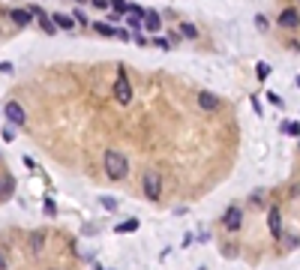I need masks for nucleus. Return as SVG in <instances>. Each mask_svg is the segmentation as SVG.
<instances>
[{
  "label": "nucleus",
  "mask_w": 300,
  "mask_h": 270,
  "mask_svg": "<svg viewBox=\"0 0 300 270\" xmlns=\"http://www.w3.org/2000/svg\"><path fill=\"white\" fill-rule=\"evenodd\" d=\"M102 168H105V174H108L111 180H123L126 171H129V159L123 153H117V150H108L102 156Z\"/></svg>",
  "instance_id": "nucleus-1"
},
{
  "label": "nucleus",
  "mask_w": 300,
  "mask_h": 270,
  "mask_svg": "<svg viewBox=\"0 0 300 270\" xmlns=\"http://www.w3.org/2000/svg\"><path fill=\"white\" fill-rule=\"evenodd\" d=\"M114 96H117V102L120 105H129L132 102V84H129V78H126V72H117V78H114Z\"/></svg>",
  "instance_id": "nucleus-2"
},
{
  "label": "nucleus",
  "mask_w": 300,
  "mask_h": 270,
  "mask_svg": "<svg viewBox=\"0 0 300 270\" xmlns=\"http://www.w3.org/2000/svg\"><path fill=\"white\" fill-rule=\"evenodd\" d=\"M144 195H147V201H159V195H162V177L159 174H153V171L144 174Z\"/></svg>",
  "instance_id": "nucleus-3"
},
{
  "label": "nucleus",
  "mask_w": 300,
  "mask_h": 270,
  "mask_svg": "<svg viewBox=\"0 0 300 270\" xmlns=\"http://www.w3.org/2000/svg\"><path fill=\"white\" fill-rule=\"evenodd\" d=\"M3 114H6V120H9V126H24L27 123V114H24V108L18 105V102H6V108H3Z\"/></svg>",
  "instance_id": "nucleus-4"
},
{
  "label": "nucleus",
  "mask_w": 300,
  "mask_h": 270,
  "mask_svg": "<svg viewBox=\"0 0 300 270\" xmlns=\"http://www.w3.org/2000/svg\"><path fill=\"white\" fill-rule=\"evenodd\" d=\"M141 27H144V30H150V33H159V27H162V15L159 12H147L144 9V18H141Z\"/></svg>",
  "instance_id": "nucleus-5"
},
{
  "label": "nucleus",
  "mask_w": 300,
  "mask_h": 270,
  "mask_svg": "<svg viewBox=\"0 0 300 270\" xmlns=\"http://www.w3.org/2000/svg\"><path fill=\"white\" fill-rule=\"evenodd\" d=\"M222 222H225V228H228V231H237V228H240V222H243L240 207H228V210H225V216H222Z\"/></svg>",
  "instance_id": "nucleus-6"
},
{
  "label": "nucleus",
  "mask_w": 300,
  "mask_h": 270,
  "mask_svg": "<svg viewBox=\"0 0 300 270\" xmlns=\"http://www.w3.org/2000/svg\"><path fill=\"white\" fill-rule=\"evenodd\" d=\"M12 192H15V177L12 174H0V201L12 198Z\"/></svg>",
  "instance_id": "nucleus-7"
},
{
  "label": "nucleus",
  "mask_w": 300,
  "mask_h": 270,
  "mask_svg": "<svg viewBox=\"0 0 300 270\" xmlns=\"http://www.w3.org/2000/svg\"><path fill=\"white\" fill-rule=\"evenodd\" d=\"M276 21H279L282 27H297V24H300V12H297V9H282Z\"/></svg>",
  "instance_id": "nucleus-8"
},
{
  "label": "nucleus",
  "mask_w": 300,
  "mask_h": 270,
  "mask_svg": "<svg viewBox=\"0 0 300 270\" xmlns=\"http://www.w3.org/2000/svg\"><path fill=\"white\" fill-rule=\"evenodd\" d=\"M198 105L204 108V111H216V108H219V96H213L210 90H201V93H198Z\"/></svg>",
  "instance_id": "nucleus-9"
},
{
  "label": "nucleus",
  "mask_w": 300,
  "mask_h": 270,
  "mask_svg": "<svg viewBox=\"0 0 300 270\" xmlns=\"http://www.w3.org/2000/svg\"><path fill=\"white\" fill-rule=\"evenodd\" d=\"M51 21H54L57 30H72V27H75L72 15H66V12H51Z\"/></svg>",
  "instance_id": "nucleus-10"
},
{
  "label": "nucleus",
  "mask_w": 300,
  "mask_h": 270,
  "mask_svg": "<svg viewBox=\"0 0 300 270\" xmlns=\"http://www.w3.org/2000/svg\"><path fill=\"white\" fill-rule=\"evenodd\" d=\"M267 225H270V234H273V237H282V216H279V207H270Z\"/></svg>",
  "instance_id": "nucleus-11"
},
{
  "label": "nucleus",
  "mask_w": 300,
  "mask_h": 270,
  "mask_svg": "<svg viewBox=\"0 0 300 270\" xmlns=\"http://www.w3.org/2000/svg\"><path fill=\"white\" fill-rule=\"evenodd\" d=\"M9 18H12V21L18 24V27H24V24H30V21H33L30 9H12V12H9Z\"/></svg>",
  "instance_id": "nucleus-12"
},
{
  "label": "nucleus",
  "mask_w": 300,
  "mask_h": 270,
  "mask_svg": "<svg viewBox=\"0 0 300 270\" xmlns=\"http://www.w3.org/2000/svg\"><path fill=\"white\" fill-rule=\"evenodd\" d=\"M117 234H132V231H138V219L132 216V219H126V222H120L117 228H114Z\"/></svg>",
  "instance_id": "nucleus-13"
},
{
  "label": "nucleus",
  "mask_w": 300,
  "mask_h": 270,
  "mask_svg": "<svg viewBox=\"0 0 300 270\" xmlns=\"http://www.w3.org/2000/svg\"><path fill=\"white\" fill-rule=\"evenodd\" d=\"M114 30H117V27L108 24V21H99V24H96V33H99V36H114Z\"/></svg>",
  "instance_id": "nucleus-14"
},
{
  "label": "nucleus",
  "mask_w": 300,
  "mask_h": 270,
  "mask_svg": "<svg viewBox=\"0 0 300 270\" xmlns=\"http://www.w3.org/2000/svg\"><path fill=\"white\" fill-rule=\"evenodd\" d=\"M126 15L132 18V21H141V18H144V9H141V6H135V3H132V6H126Z\"/></svg>",
  "instance_id": "nucleus-15"
},
{
  "label": "nucleus",
  "mask_w": 300,
  "mask_h": 270,
  "mask_svg": "<svg viewBox=\"0 0 300 270\" xmlns=\"http://www.w3.org/2000/svg\"><path fill=\"white\" fill-rule=\"evenodd\" d=\"M282 132H285V135H300V123H294V120L282 123Z\"/></svg>",
  "instance_id": "nucleus-16"
},
{
  "label": "nucleus",
  "mask_w": 300,
  "mask_h": 270,
  "mask_svg": "<svg viewBox=\"0 0 300 270\" xmlns=\"http://www.w3.org/2000/svg\"><path fill=\"white\" fill-rule=\"evenodd\" d=\"M42 240H45V237H42L39 231H36V234H30V249H33V252H39V249H42Z\"/></svg>",
  "instance_id": "nucleus-17"
},
{
  "label": "nucleus",
  "mask_w": 300,
  "mask_h": 270,
  "mask_svg": "<svg viewBox=\"0 0 300 270\" xmlns=\"http://www.w3.org/2000/svg\"><path fill=\"white\" fill-rule=\"evenodd\" d=\"M99 204H102L105 210H117V198H108V195H102V198H99Z\"/></svg>",
  "instance_id": "nucleus-18"
},
{
  "label": "nucleus",
  "mask_w": 300,
  "mask_h": 270,
  "mask_svg": "<svg viewBox=\"0 0 300 270\" xmlns=\"http://www.w3.org/2000/svg\"><path fill=\"white\" fill-rule=\"evenodd\" d=\"M180 33L186 36V39H195V36H198V30L192 27V24H180Z\"/></svg>",
  "instance_id": "nucleus-19"
},
{
  "label": "nucleus",
  "mask_w": 300,
  "mask_h": 270,
  "mask_svg": "<svg viewBox=\"0 0 300 270\" xmlns=\"http://www.w3.org/2000/svg\"><path fill=\"white\" fill-rule=\"evenodd\" d=\"M108 3H111V9L117 15H126V3H123V0H108Z\"/></svg>",
  "instance_id": "nucleus-20"
},
{
  "label": "nucleus",
  "mask_w": 300,
  "mask_h": 270,
  "mask_svg": "<svg viewBox=\"0 0 300 270\" xmlns=\"http://www.w3.org/2000/svg\"><path fill=\"white\" fill-rule=\"evenodd\" d=\"M72 21H75V24H84V27H87V15H84V9H75V12H72Z\"/></svg>",
  "instance_id": "nucleus-21"
},
{
  "label": "nucleus",
  "mask_w": 300,
  "mask_h": 270,
  "mask_svg": "<svg viewBox=\"0 0 300 270\" xmlns=\"http://www.w3.org/2000/svg\"><path fill=\"white\" fill-rule=\"evenodd\" d=\"M270 75V63H258V78H267Z\"/></svg>",
  "instance_id": "nucleus-22"
},
{
  "label": "nucleus",
  "mask_w": 300,
  "mask_h": 270,
  "mask_svg": "<svg viewBox=\"0 0 300 270\" xmlns=\"http://www.w3.org/2000/svg\"><path fill=\"white\" fill-rule=\"evenodd\" d=\"M3 141H15V126H6L3 129Z\"/></svg>",
  "instance_id": "nucleus-23"
},
{
  "label": "nucleus",
  "mask_w": 300,
  "mask_h": 270,
  "mask_svg": "<svg viewBox=\"0 0 300 270\" xmlns=\"http://www.w3.org/2000/svg\"><path fill=\"white\" fill-rule=\"evenodd\" d=\"M45 213H48V216L57 213V207H54V201H51V198H45Z\"/></svg>",
  "instance_id": "nucleus-24"
},
{
  "label": "nucleus",
  "mask_w": 300,
  "mask_h": 270,
  "mask_svg": "<svg viewBox=\"0 0 300 270\" xmlns=\"http://www.w3.org/2000/svg\"><path fill=\"white\" fill-rule=\"evenodd\" d=\"M222 252H225V258H234V255H237V246H228V243H225Z\"/></svg>",
  "instance_id": "nucleus-25"
},
{
  "label": "nucleus",
  "mask_w": 300,
  "mask_h": 270,
  "mask_svg": "<svg viewBox=\"0 0 300 270\" xmlns=\"http://www.w3.org/2000/svg\"><path fill=\"white\" fill-rule=\"evenodd\" d=\"M132 42H135V45H147V39H144L141 33H132Z\"/></svg>",
  "instance_id": "nucleus-26"
},
{
  "label": "nucleus",
  "mask_w": 300,
  "mask_h": 270,
  "mask_svg": "<svg viewBox=\"0 0 300 270\" xmlns=\"http://www.w3.org/2000/svg\"><path fill=\"white\" fill-rule=\"evenodd\" d=\"M153 42H156V45H159V48H168V45H171L168 39H162V36H156V39H153Z\"/></svg>",
  "instance_id": "nucleus-27"
},
{
  "label": "nucleus",
  "mask_w": 300,
  "mask_h": 270,
  "mask_svg": "<svg viewBox=\"0 0 300 270\" xmlns=\"http://www.w3.org/2000/svg\"><path fill=\"white\" fill-rule=\"evenodd\" d=\"M93 6H99V9H105V6H108V0H93Z\"/></svg>",
  "instance_id": "nucleus-28"
},
{
  "label": "nucleus",
  "mask_w": 300,
  "mask_h": 270,
  "mask_svg": "<svg viewBox=\"0 0 300 270\" xmlns=\"http://www.w3.org/2000/svg\"><path fill=\"white\" fill-rule=\"evenodd\" d=\"M0 270H6V255L0 252Z\"/></svg>",
  "instance_id": "nucleus-29"
},
{
  "label": "nucleus",
  "mask_w": 300,
  "mask_h": 270,
  "mask_svg": "<svg viewBox=\"0 0 300 270\" xmlns=\"http://www.w3.org/2000/svg\"><path fill=\"white\" fill-rule=\"evenodd\" d=\"M93 270H105V267H99V264H96V267H93Z\"/></svg>",
  "instance_id": "nucleus-30"
},
{
  "label": "nucleus",
  "mask_w": 300,
  "mask_h": 270,
  "mask_svg": "<svg viewBox=\"0 0 300 270\" xmlns=\"http://www.w3.org/2000/svg\"><path fill=\"white\" fill-rule=\"evenodd\" d=\"M75 3H84V0H75Z\"/></svg>",
  "instance_id": "nucleus-31"
},
{
  "label": "nucleus",
  "mask_w": 300,
  "mask_h": 270,
  "mask_svg": "<svg viewBox=\"0 0 300 270\" xmlns=\"http://www.w3.org/2000/svg\"><path fill=\"white\" fill-rule=\"evenodd\" d=\"M198 270H207V267H198Z\"/></svg>",
  "instance_id": "nucleus-32"
}]
</instances>
